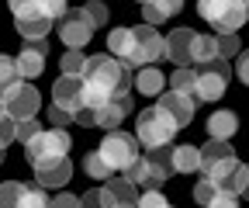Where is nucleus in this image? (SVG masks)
Listing matches in <instances>:
<instances>
[{"label":"nucleus","instance_id":"1a4fd4ad","mask_svg":"<svg viewBox=\"0 0 249 208\" xmlns=\"http://www.w3.org/2000/svg\"><path fill=\"white\" fill-rule=\"evenodd\" d=\"M229 76H232V66L229 59H211L208 66L197 70V83H194V101H218L225 97V87H229Z\"/></svg>","mask_w":249,"mask_h":208},{"label":"nucleus","instance_id":"a878e982","mask_svg":"<svg viewBox=\"0 0 249 208\" xmlns=\"http://www.w3.org/2000/svg\"><path fill=\"white\" fill-rule=\"evenodd\" d=\"M194 83H197V66H177L170 76V91L194 97Z\"/></svg>","mask_w":249,"mask_h":208},{"label":"nucleus","instance_id":"e433bc0d","mask_svg":"<svg viewBox=\"0 0 249 208\" xmlns=\"http://www.w3.org/2000/svg\"><path fill=\"white\" fill-rule=\"evenodd\" d=\"M135 208H173V205L166 201L163 191H145V194H139V205Z\"/></svg>","mask_w":249,"mask_h":208},{"label":"nucleus","instance_id":"6ab92c4d","mask_svg":"<svg viewBox=\"0 0 249 208\" xmlns=\"http://www.w3.org/2000/svg\"><path fill=\"white\" fill-rule=\"evenodd\" d=\"M180 7H183V0H145V4H142V18H145L149 28H156V24L170 21Z\"/></svg>","mask_w":249,"mask_h":208},{"label":"nucleus","instance_id":"4c0bfd02","mask_svg":"<svg viewBox=\"0 0 249 208\" xmlns=\"http://www.w3.org/2000/svg\"><path fill=\"white\" fill-rule=\"evenodd\" d=\"M38 132H42V125L35 122V118H21V122H18V129H14V139L28 142V139H35Z\"/></svg>","mask_w":249,"mask_h":208},{"label":"nucleus","instance_id":"393cba45","mask_svg":"<svg viewBox=\"0 0 249 208\" xmlns=\"http://www.w3.org/2000/svg\"><path fill=\"white\" fill-rule=\"evenodd\" d=\"M211 59H218V35H197L194 38V52H191V66H208Z\"/></svg>","mask_w":249,"mask_h":208},{"label":"nucleus","instance_id":"72a5a7b5","mask_svg":"<svg viewBox=\"0 0 249 208\" xmlns=\"http://www.w3.org/2000/svg\"><path fill=\"white\" fill-rule=\"evenodd\" d=\"M242 52L239 35H218V59H235Z\"/></svg>","mask_w":249,"mask_h":208},{"label":"nucleus","instance_id":"f3484780","mask_svg":"<svg viewBox=\"0 0 249 208\" xmlns=\"http://www.w3.org/2000/svg\"><path fill=\"white\" fill-rule=\"evenodd\" d=\"M132 111V97L128 94H118V97H111L104 108H97V125L101 129H107V132H114L121 122H124V114Z\"/></svg>","mask_w":249,"mask_h":208},{"label":"nucleus","instance_id":"c03bdc74","mask_svg":"<svg viewBox=\"0 0 249 208\" xmlns=\"http://www.w3.org/2000/svg\"><path fill=\"white\" fill-rule=\"evenodd\" d=\"M52 208H80V198L70 194V191H59V194L52 198Z\"/></svg>","mask_w":249,"mask_h":208},{"label":"nucleus","instance_id":"473e14b6","mask_svg":"<svg viewBox=\"0 0 249 208\" xmlns=\"http://www.w3.org/2000/svg\"><path fill=\"white\" fill-rule=\"evenodd\" d=\"M83 14H87L90 28H101V24H107V18H111V11H107L104 0H90V4L83 7Z\"/></svg>","mask_w":249,"mask_h":208},{"label":"nucleus","instance_id":"cd10ccee","mask_svg":"<svg viewBox=\"0 0 249 208\" xmlns=\"http://www.w3.org/2000/svg\"><path fill=\"white\" fill-rule=\"evenodd\" d=\"M14 83H21V76H18V63H14L11 56L0 52V97H4Z\"/></svg>","mask_w":249,"mask_h":208},{"label":"nucleus","instance_id":"b1692460","mask_svg":"<svg viewBox=\"0 0 249 208\" xmlns=\"http://www.w3.org/2000/svg\"><path fill=\"white\" fill-rule=\"evenodd\" d=\"M135 87H139V94H145V97H160L163 87H166V76L156 66H142L139 76H135Z\"/></svg>","mask_w":249,"mask_h":208},{"label":"nucleus","instance_id":"2eb2a0df","mask_svg":"<svg viewBox=\"0 0 249 208\" xmlns=\"http://www.w3.org/2000/svg\"><path fill=\"white\" fill-rule=\"evenodd\" d=\"M160 104L173 122H177V129H183V125H191V118H194V108H197V101L194 97H187V94H177V91H166V94H160Z\"/></svg>","mask_w":249,"mask_h":208},{"label":"nucleus","instance_id":"49530a36","mask_svg":"<svg viewBox=\"0 0 249 208\" xmlns=\"http://www.w3.org/2000/svg\"><path fill=\"white\" fill-rule=\"evenodd\" d=\"M139 4H145V0H139Z\"/></svg>","mask_w":249,"mask_h":208},{"label":"nucleus","instance_id":"c756f323","mask_svg":"<svg viewBox=\"0 0 249 208\" xmlns=\"http://www.w3.org/2000/svg\"><path fill=\"white\" fill-rule=\"evenodd\" d=\"M7 7H11L14 21L18 18H45L42 14V0H7Z\"/></svg>","mask_w":249,"mask_h":208},{"label":"nucleus","instance_id":"7ed1b4c3","mask_svg":"<svg viewBox=\"0 0 249 208\" xmlns=\"http://www.w3.org/2000/svg\"><path fill=\"white\" fill-rule=\"evenodd\" d=\"M170 150H173V146H163V150H152L149 156H139L128 170H124V181H132V184H139L145 191H163V184L170 181V173H173Z\"/></svg>","mask_w":249,"mask_h":208},{"label":"nucleus","instance_id":"dca6fc26","mask_svg":"<svg viewBox=\"0 0 249 208\" xmlns=\"http://www.w3.org/2000/svg\"><path fill=\"white\" fill-rule=\"evenodd\" d=\"M35 181H38V188H45V191H49V188H66V181H73V163H70V156L38 167V170H35Z\"/></svg>","mask_w":249,"mask_h":208},{"label":"nucleus","instance_id":"37998d69","mask_svg":"<svg viewBox=\"0 0 249 208\" xmlns=\"http://www.w3.org/2000/svg\"><path fill=\"white\" fill-rule=\"evenodd\" d=\"M235 73H239V80L249 87V49H242V52L235 56Z\"/></svg>","mask_w":249,"mask_h":208},{"label":"nucleus","instance_id":"a18cd8bd","mask_svg":"<svg viewBox=\"0 0 249 208\" xmlns=\"http://www.w3.org/2000/svg\"><path fill=\"white\" fill-rule=\"evenodd\" d=\"M242 198H249V181H246V191H242Z\"/></svg>","mask_w":249,"mask_h":208},{"label":"nucleus","instance_id":"9d476101","mask_svg":"<svg viewBox=\"0 0 249 208\" xmlns=\"http://www.w3.org/2000/svg\"><path fill=\"white\" fill-rule=\"evenodd\" d=\"M0 104H4V111L14 118V122H21V118H35V114H38V108H42V94H38L28 80H21V83H14L11 91L0 97Z\"/></svg>","mask_w":249,"mask_h":208},{"label":"nucleus","instance_id":"aec40b11","mask_svg":"<svg viewBox=\"0 0 249 208\" xmlns=\"http://www.w3.org/2000/svg\"><path fill=\"white\" fill-rule=\"evenodd\" d=\"M104 191L111 194L114 208H135V205H139L135 184H132V181H124V177H111V181L104 184Z\"/></svg>","mask_w":249,"mask_h":208},{"label":"nucleus","instance_id":"412c9836","mask_svg":"<svg viewBox=\"0 0 249 208\" xmlns=\"http://www.w3.org/2000/svg\"><path fill=\"white\" fill-rule=\"evenodd\" d=\"M132 45H135V35H132V28H114V32L107 35V56H114L118 63H128V56H132Z\"/></svg>","mask_w":249,"mask_h":208},{"label":"nucleus","instance_id":"7c9ffc66","mask_svg":"<svg viewBox=\"0 0 249 208\" xmlns=\"http://www.w3.org/2000/svg\"><path fill=\"white\" fill-rule=\"evenodd\" d=\"M83 170L93 177V181H111V177H114V173H111V167H107V163L97 156V150H93V153H87V160H83Z\"/></svg>","mask_w":249,"mask_h":208},{"label":"nucleus","instance_id":"4be33fe9","mask_svg":"<svg viewBox=\"0 0 249 208\" xmlns=\"http://www.w3.org/2000/svg\"><path fill=\"white\" fill-rule=\"evenodd\" d=\"M14 28H18V35H21L24 42H42V38H49V32H52V21H49V18H18Z\"/></svg>","mask_w":249,"mask_h":208},{"label":"nucleus","instance_id":"f704fd0d","mask_svg":"<svg viewBox=\"0 0 249 208\" xmlns=\"http://www.w3.org/2000/svg\"><path fill=\"white\" fill-rule=\"evenodd\" d=\"M21 188L24 184H18V181H4V184H0V208H18Z\"/></svg>","mask_w":249,"mask_h":208},{"label":"nucleus","instance_id":"423d86ee","mask_svg":"<svg viewBox=\"0 0 249 208\" xmlns=\"http://www.w3.org/2000/svg\"><path fill=\"white\" fill-rule=\"evenodd\" d=\"M97 156L111 167V173H124V170H128V167L142 156V146H139V139H135V135L114 129V132H107V135L101 139Z\"/></svg>","mask_w":249,"mask_h":208},{"label":"nucleus","instance_id":"de8ad7c7","mask_svg":"<svg viewBox=\"0 0 249 208\" xmlns=\"http://www.w3.org/2000/svg\"><path fill=\"white\" fill-rule=\"evenodd\" d=\"M0 108H4V104H0Z\"/></svg>","mask_w":249,"mask_h":208},{"label":"nucleus","instance_id":"f03ea898","mask_svg":"<svg viewBox=\"0 0 249 208\" xmlns=\"http://www.w3.org/2000/svg\"><path fill=\"white\" fill-rule=\"evenodd\" d=\"M197 14L218 35H235L249 21V0H197Z\"/></svg>","mask_w":249,"mask_h":208},{"label":"nucleus","instance_id":"f257e3e1","mask_svg":"<svg viewBox=\"0 0 249 208\" xmlns=\"http://www.w3.org/2000/svg\"><path fill=\"white\" fill-rule=\"evenodd\" d=\"M132 87V66L118 63L114 56H87V66L80 73V94L83 108H104L111 97L128 94Z\"/></svg>","mask_w":249,"mask_h":208},{"label":"nucleus","instance_id":"a19ab883","mask_svg":"<svg viewBox=\"0 0 249 208\" xmlns=\"http://www.w3.org/2000/svg\"><path fill=\"white\" fill-rule=\"evenodd\" d=\"M204 208H239V198L235 194H229V191H222V188H218V194L204 205Z\"/></svg>","mask_w":249,"mask_h":208},{"label":"nucleus","instance_id":"39448f33","mask_svg":"<svg viewBox=\"0 0 249 208\" xmlns=\"http://www.w3.org/2000/svg\"><path fill=\"white\" fill-rule=\"evenodd\" d=\"M70 132L66 129H42L35 139H28L24 142V156L31 167H45V163H55V160H66L70 153Z\"/></svg>","mask_w":249,"mask_h":208},{"label":"nucleus","instance_id":"4468645a","mask_svg":"<svg viewBox=\"0 0 249 208\" xmlns=\"http://www.w3.org/2000/svg\"><path fill=\"white\" fill-rule=\"evenodd\" d=\"M52 104L76 114L83 108V94H80V76H59L52 83Z\"/></svg>","mask_w":249,"mask_h":208},{"label":"nucleus","instance_id":"0eeeda50","mask_svg":"<svg viewBox=\"0 0 249 208\" xmlns=\"http://www.w3.org/2000/svg\"><path fill=\"white\" fill-rule=\"evenodd\" d=\"M201 163H197V170L208 177V181H214V184H222L225 177L239 167V156H235V150L229 142H218V139H208V146H201Z\"/></svg>","mask_w":249,"mask_h":208},{"label":"nucleus","instance_id":"c9c22d12","mask_svg":"<svg viewBox=\"0 0 249 208\" xmlns=\"http://www.w3.org/2000/svg\"><path fill=\"white\" fill-rule=\"evenodd\" d=\"M14 129H18V122L0 108V150H7V146L14 142Z\"/></svg>","mask_w":249,"mask_h":208},{"label":"nucleus","instance_id":"20e7f679","mask_svg":"<svg viewBox=\"0 0 249 208\" xmlns=\"http://www.w3.org/2000/svg\"><path fill=\"white\" fill-rule=\"evenodd\" d=\"M177 135V122L160 108V104H152L145 111H139V122H135V139L139 146H145V150H163V146H170Z\"/></svg>","mask_w":249,"mask_h":208},{"label":"nucleus","instance_id":"6e6552de","mask_svg":"<svg viewBox=\"0 0 249 208\" xmlns=\"http://www.w3.org/2000/svg\"><path fill=\"white\" fill-rule=\"evenodd\" d=\"M132 35H135V45H132V56H128L124 66L142 70V66H156L160 59H166V38L156 28L139 24V28H132Z\"/></svg>","mask_w":249,"mask_h":208},{"label":"nucleus","instance_id":"58836bf2","mask_svg":"<svg viewBox=\"0 0 249 208\" xmlns=\"http://www.w3.org/2000/svg\"><path fill=\"white\" fill-rule=\"evenodd\" d=\"M214 194H218V184H214V181H208V177L194 184V201H197V205H208Z\"/></svg>","mask_w":249,"mask_h":208},{"label":"nucleus","instance_id":"f8f14e48","mask_svg":"<svg viewBox=\"0 0 249 208\" xmlns=\"http://www.w3.org/2000/svg\"><path fill=\"white\" fill-rule=\"evenodd\" d=\"M45 59H49V42H24V49L18 52V76L21 80H35L45 73Z\"/></svg>","mask_w":249,"mask_h":208},{"label":"nucleus","instance_id":"9b49d317","mask_svg":"<svg viewBox=\"0 0 249 208\" xmlns=\"http://www.w3.org/2000/svg\"><path fill=\"white\" fill-rule=\"evenodd\" d=\"M90 35H93V28L83 11H66L59 18V38L66 42V49H83L90 42Z\"/></svg>","mask_w":249,"mask_h":208},{"label":"nucleus","instance_id":"5701e85b","mask_svg":"<svg viewBox=\"0 0 249 208\" xmlns=\"http://www.w3.org/2000/svg\"><path fill=\"white\" fill-rule=\"evenodd\" d=\"M197 163H201V153H197V146H173L170 150V167H173V173H191V170H197Z\"/></svg>","mask_w":249,"mask_h":208},{"label":"nucleus","instance_id":"ea45409f","mask_svg":"<svg viewBox=\"0 0 249 208\" xmlns=\"http://www.w3.org/2000/svg\"><path fill=\"white\" fill-rule=\"evenodd\" d=\"M66 11H70V7H66V0H42V14H45L49 21H59Z\"/></svg>","mask_w":249,"mask_h":208},{"label":"nucleus","instance_id":"79ce46f5","mask_svg":"<svg viewBox=\"0 0 249 208\" xmlns=\"http://www.w3.org/2000/svg\"><path fill=\"white\" fill-rule=\"evenodd\" d=\"M49 122H52L55 129H66V125H73V114H70V111H62V108H55V104H52V108H49Z\"/></svg>","mask_w":249,"mask_h":208},{"label":"nucleus","instance_id":"c85d7f7f","mask_svg":"<svg viewBox=\"0 0 249 208\" xmlns=\"http://www.w3.org/2000/svg\"><path fill=\"white\" fill-rule=\"evenodd\" d=\"M83 66H87V56H83L80 49H66V56H62V63H59L62 76H80Z\"/></svg>","mask_w":249,"mask_h":208},{"label":"nucleus","instance_id":"2f4dec72","mask_svg":"<svg viewBox=\"0 0 249 208\" xmlns=\"http://www.w3.org/2000/svg\"><path fill=\"white\" fill-rule=\"evenodd\" d=\"M80 208H114V201L104 188H93V191L80 194Z\"/></svg>","mask_w":249,"mask_h":208},{"label":"nucleus","instance_id":"a211bd4d","mask_svg":"<svg viewBox=\"0 0 249 208\" xmlns=\"http://www.w3.org/2000/svg\"><path fill=\"white\" fill-rule=\"evenodd\" d=\"M208 139H218V142H229L235 132H239V114L235 111H229V108H222V111H214L211 118H208Z\"/></svg>","mask_w":249,"mask_h":208},{"label":"nucleus","instance_id":"ddd939ff","mask_svg":"<svg viewBox=\"0 0 249 208\" xmlns=\"http://www.w3.org/2000/svg\"><path fill=\"white\" fill-rule=\"evenodd\" d=\"M194 28H173L166 35V59L173 66H191V52H194Z\"/></svg>","mask_w":249,"mask_h":208},{"label":"nucleus","instance_id":"bb28decb","mask_svg":"<svg viewBox=\"0 0 249 208\" xmlns=\"http://www.w3.org/2000/svg\"><path fill=\"white\" fill-rule=\"evenodd\" d=\"M18 208H52V198L38 184H24L21 188V198H18Z\"/></svg>","mask_w":249,"mask_h":208}]
</instances>
